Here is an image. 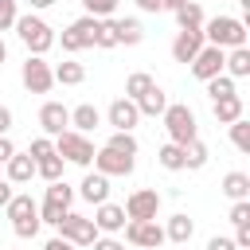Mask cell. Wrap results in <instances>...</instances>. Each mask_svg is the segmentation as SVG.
Listing matches in <instances>:
<instances>
[{
  "instance_id": "1",
  "label": "cell",
  "mask_w": 250,
  "mask_h": 250,
  "mask_svg": "<svg viewBox=\"0 0 250 250\" xmlns=\"http://www.w3.org/2000/svg\"><path fill=\"white\" fill-rule=\"evenodd\" d=\"M203 39L219 51H234V47H246V23L234 20V16H215L203 23Z\"/></svg>"
},
{
  "instance_id": "2",
  "label": "cell",
  "mask_w": 250,
  "mask_h": 250,
  "mask_svg": "<svg viewBox=\"0 0 250 250\" xmlns=\"http://www.w3.org/2000/svg\"><path fill=\"white\" fill-rule=\"evenodd\" d=\"M16 35H20V43L27 47V55H39V59L55 47V31H51V23L39 20V16H31V12L16 20Z\"/></svg>"
},
{
  "instance_id": "3",
  "label": "cell",
  "mask_w": 250,
  "mask_h": 250,
  "mask_svg": "<svg viewBox=\"0 0 250 250\" xmlns=\"http://www.w3.org/2000/svg\"><path fill=\"white\" fill-rule=\"evenodd\" d=\"M160 117H164V129H168V141H172V145H188V141L199 137L191 105H184V102H168V109H164Z\"/></svg>"
},
{
  "instance_id": "4",
  "label": "cell",
  "mask_w": 250,
  "mask_h": 250,
  "mask_svg": "<svg viewBox=\"0 0 250 250\" xmlns=\"http://www.w3.org/2000/svg\"><path fill=\"white\" fill-rule=\"evenodd\" d=\"M55 156H62V164H78V168H90L94 164V141L86 133H59L55 137Z\"/></svg>"
},
{
  "instance_id": "5",
  "label": "cell",
  "mask_w": 250,
  "mask_h": 250,
  "mask_svg": "<svg viewBox=\"0 0 250 250\" xmlns=\"http://www.w3.org/2000/svg\"><path fill=\"white\" fill-rule=\"evenodd\" d=\"M125 242L137 246V250H156V246H164L168 238H164V227H160L156 219H129V223H125Z\"/></svg>"
},
{
  "instance_id": "6",
  "label": "cell",
  "mask_w": 250,
  "mask_h": 250,
  "mask_svg": "<svg viewBox=\"0 0 250 250\" xmlns=\"http://www.w3.org/2000/svg\"><path fill=\"white\" fill-rule=\"evenodd\" d=\"M59 238H66L70 246H94V238H98V227H94V219H86V215H74V211H66L62 219H59Z\"/></svg>"
},
{
  "instance_id": "7",
  "label": "cell",
  "mask_w": 250,
  "mask_h": 250,
  "mask_svg": "<svg viewBox=\"0 0 250 250\" xmlns=\"http://www.w3.org/2000/svg\"><path fill=\"white\" fill-rule=\"evenodd\" d=\"M98 23H102V20H94V16H78V20L62 31V51H66V55H78L82 47H94Z\"/></svg>"
},
{
  "instance_id": "8",
  "label": "cell",
  "mask_w": 250,
  "mask_h": 250,
  "mask_svg": "<svg viewBox=\"0 0 250 250\" xmlns=\"http://www.w3.org/2000/svg\"><path fill=\"white\" fill-rule=\"evenodd\" d=\"M20 78H23V86H27L31 94H47V90L55 86L51 62H47V59H39V55H27V62L20 66Z\"/></svg>"
},
{
  "instance_id": "9",
  "label": "cell",
  "mask_w": 250,
  "mask_h": 250,
  "mask_svg": "<svg viewBox=\"0 0 250 250\" xmlns=\"http://www.w3.org/2000/svg\"><path fill=\"white\" fill-rule=\"evenodd\" d=\"M160 211V191L156 188H137L125 199V219H156Z\"/></svg>"
},
{
  "instance_id": "10",
  "label": "cell",
  "mask_w": 250,
  "mask_h": 250,
  "mask_svg": "<svg viewBox=\"0 0 250 250\" xmlns=\"http://www.w3.org/2000/svg\"><path fill=\"white\" fill-rule=\"evenodd\" d=\"M203 27H184V31H176V39H172V59L176 62H191L199 51H203Z\"/></svg>"
},
{
  "instance_id": "11",
  "label": "cell",
  "mask_w": 250,
  "mask_h": 250,
  "mask_svg": "<svg viewBox=\"0 0 250 250\" xmlns=\"http://www.w3.org/2000/svg\"><path fill=\"white\" fill-rule=\"evenodd\" d=\"M223 59H227V51H219V47L203 43V51L191 59V74H195L199 82H211L215 74H223Z\"/></svg>"
},
{
  "instance_id": "12",
  "label": "cell",
  "mask_w": 250,
  "mask_h": 250,
  "mask_svg": "<svg viewBox=\"0 0 250 250\" xmlns=\"http://www.w3.org/2000/svg\"><path fill=\"white\" fill-rule=\"evenodd\" d=\"M133 164H137L133 156L113 152V148H98V152H94V172H102V176H129Z\"/></svg>"
},
{
  "instance_id": "13",
  "label": "cell",
  "mask_w": 250,
  "mask_h": 250,
  "mask_svg": "<svg viewBox=\"0 0 250 250\" xmlns=\"http://www.w3.org/2000/svg\"><path fill=\"white\" fill-rule=\"evenodd\" d=\"M105 117H109V125H113L117 133H133V125L141 121L137 102H129V98H113V102H109V109H105Z\"/></svg>"
},
{
  "instance_id": "14",
  "label": "cell",
  "mask_w": 250,
  "mask_h": 250,
  "mask_svg": "<svg viewBox=\"0 0 250 250\" xmlns=\"http://www.w3.org/2000/svg\"><path fill=\"white\" fill-rule=\"evenodd\" d=\"M39 125H43L47 137H59V133L70 129V109H66L62 102H43V109H39Z\"/></svg>"
},
{
  "instance_id": "15",
  "label": "cell",
  "mask_w": 250,
  "mask_h": 250,
  "mask_svg": "<svg viewBox=\"0 0 250 250\" xmlns=\"http://www.w3.org/2000/svg\"><path fill=\"white\" fill-rule=\"evenodd\" d=\"M78 195L86 199V203H109V176H102V172H86V180L78 184Z\"/></svg>"
},
{
  "instance_id": "16",
  "label": "cell",
  "mask_w": 250,
  "mask_h": 250,
  "mask_svg": "<svg viewBox=\"0 0 250 250\" xmlns=\"http://www.w3.org/2000/svg\"><path fill=\"white\" fill-rule=\"evenodd\" d=\"M94 227L105 230V234L125 230V207H121V203H98V211H94Z\"/></svg>"
},
{
  "instance_id": "17",
  "label": "cell",
  "mask_w": 250,
  "mask_h": 250,
  "mask_svg": "<svg viewBox=\"0 0 250 250\" xmlns=\"http://www.w3.org/2000/svg\"><path fill=\"white\" fill-rule=\"evenodd\" d=\"M109 27H113V39H117V47L125 43V47H137L141 39H145V27H141V20H133V16H125V20H109Z\"/></svg>"
},
{
  "instance_id": "18",
  "label": "cell",
  "mask_w": 250,
  "mask_h": 250,
  "mask_svg": "<svg viewBox=\"0 0 250 250\" xmlns=\"http://www.w3.org/2000/svg\"><path fill=\"white\" fill-rule=\"evenodd\" d=\"M98 125H102V113H98V105L82 102V105H74V109H70V129H74V133H94Z\"/></svg>"
},
{
  "instance_id": "19",
  "label": "cell",
  "mask_w": 250,
  "mask_h": 250,
  "mask_svg": "<svg viewBox=\"0 0 250 250\" xmlns=\"http://www.w3.org/2000/svg\"><path fill=\"white\" fill-rule=\"evenodd\" d=\"M4 172H8V184L16 188V184H27L31 176H35V160L27 156V152H12V160L4 164Z\"/></svg>"
},
{
  "instance_id": "20",
  "label": "cell",
  "mask_w": 250,
  "mask_h": 250,
  "mask_svg": "<svg viewBox=\"0 0 250 250\" xmlns=\"http://www.w3.org/2000/svg\"><path fill=\"white\" fill-rule=\"evenodd\" d=\"M164 109H168V94H164L160 86H152L148 94L137 98V113H141V117H160Z\"/></svg>"
},
{
  "instance_id": "21",
  "label": "cell",
  "mask_w": 250,
  "mask_h": 250,
  "mask_svg": "<svg viewBox=\"0 0 250 250\" xmlns=\"http://www.w3.org/2000/svg\"><path fill=\"white\" fill-rule=\"evenodd\" d=\"M223 74H230V78H246V74H250V47H234V51H227V59H223Z\"/></svg>"
},
{
  "instance_id": "22",
  "label": "cell",
  "mask_w": 250,
  "mask_h": 250,
  "mask_svg": "<svg viewBox=\"0 0 250 250\" xmlns=\"http://www.w3.org/2000/svg\"><path fill=\"white\" fill-rule=\"evenodd\" d=\"M51 74H55V82H62V86H82V82H86V66L74 62V59H62L59 66H51Z\"/></svg>"
},
{
  "instance_id": "23",
  "label": "cell",
  "mask_w": 250,
  "mask_h": 250,
  "mask_svg": "<svg viewBox=\"0 0 250 250\" xmlns=\"http://www.w3.org/2000/svg\"><path fill=\"white\" fill-rule=\"evenodd\" d=\"M211 109H215V121H219V125H230V121L242 117V98H238V94L219 98V102H211Z\"/></svg>"
},
{
  "instance_id": "24",
  "label": "cell",
  "mask_w": 250,
  "mask_h": 250,
  "mask_svg": "<svg viewBox=\"0 0 250 250\" xmlns=\"http://www.w3.org/2000/svg\"><path fill=\"white\" fill-rule=\"evenodd\" d=\"M223 195L234 199V203L238 199H250V176L246 172H227L223 176Z\"/></svg>"
},
{
  "instance_id": "25",
  "label": "cell",
  "mask_w": 250,
  "mask_h": 250,
  "mask_svg": "<svg viewBox=\"0 0 250 250\" xmlns=\"http://www.w3.org/2000/svg\"><path fill=\"white\" fill-rule=\"evenodd\" d=\"M191 230H195V223H191V219H188V215L180 211V215H172V219H168V227H164V238H168V242H180V246H184V242L191 238Z\"/></svg>"
},
{
  "instance_id": "26",
  "label": "cell",
  "mask_w": 250,
  "mask_h": 250,
  "mask_svg": "<svg viewBox=\"0 0 250 250\" xmlns=\"http://www.w3.org/2000/svg\"><path fill=\"white\" fill-rule=\"evenodd\" d=\"M4 211H8V219H12V223H20V219H31V215H39V203H35L31 195H12Z\"/></svg>"
},
{
  "instance_id": "27",
  "label": "cell",
  "mask_w": 250,
  "mask_h": 250,
  "mask_svg": "<svg viewBox=\"0 0 250 250\" xmlns=\"http://www.w3.org/2000/svg\"><path fill=\"white\" fill-rule=\"evenodd\" d=\"M156 160H160V168L164 172H184V145H160V152H156Z\"/></svg>"
},
{
  "instance_id": "28",
  "label": "cell",
  "mask_w": 250,
  "mask_h": 250,
  "mask_svg": "<svg viewBox=\"0 0 250 250\" xmlns=\"http://www.w3.org/2000/svg\"><path fill=\"white\" fill-rule=\"evenodd\" d=\"M203 164H207V145L195 137V141L184 145V168H188V172H199Z\"/></svg>"
},
{
  "instance_id": "29",
  "label": "cell",
  "mask_w": 250,
  "mask_h": 250,
  "mask_svg": "<svg viewBox=\"0 0 250 250\" xmlns=\"http://www.w3.org/2000/svg\"><path fill=\"white\" fill-rule=\"evenodd\" d=\"M152 86H156V82H152V74L137 70V74H129V78H125V98H129V102H137V98H141V94H148Z\"/></svg>"
},
{
  "instance_id": "30",
  "label": "cell",
  "mask_w": 250,
  "mask_h": 250,
  "mask_svg": "<svg viewBox=\"0 0 250 250\" xmlns=\"http://www.w3.org/2000/svg\"><path fill=\"white\" fill-rule=\"evenodd\" d=\"M35 176H43L47 184H55V180H62V156H43V160H35Z\"/></svg>"
},
{
  "instance_id": "31",
  "label": "cell",
  "mask_w": 250,
  "mask_h": 250,
  "mask_svg": "<svg viewBox=\"0 0 250 250\" xmlns=\"http://www.w3.org/2000/svg\"><path fill=\"white\" fill-rule=\"evenodd\" d=\"M47 203H59V207H66L70 211V199H74V188L66 184V180H55V184H47V195H43Z\"/></svg>"
},
{
  "instance_id": "32",
  "label": "cell",
  "mask_w": 250,
  "mask_h": 250,
  "mask_svg": "<svg viewBox=\"0 0 250 250\" xmlns=\"http://www.w3.org/2000/svg\"><path fill=\"white\" fill-rule=\"evenodd\" d=\"M176 23H180V31H184V27H203V8H199L195 0H188V4L176 12Z\"/></svg>"
},
{
  "instance_id": "33",
  "label": "cell",
  "mask_w": 250,
  "mask_h": 250,
  "mask_svg": "<svg viewBox=\"0 0 250 250\" xmlns=\"http://www.w3.org/2000/svg\"><path fill=\"white\" fill-rule=\"evenodd\" d=\"M207 94H211V102H219V98H230V94H238V90H234V78H230V74H215V78L207 82Z\"/></svg>"
},
{
  "instance_id": "34",
  "label": "cell",
  "mask_w": 250,
  "mask_h": 250,
  "mask_svg": "<svg viewBox=\"0 0 250 250\" xmlns=\"http://www.w3.org/2000/svg\"><path fill=\"white\" fill-rule=\"evenodd\" d=\"M230 145H234L238 152H250V121H246V117L230 121Z\"/></svg>"
},
{
  "instance_id": "35",
  "label": "cell",
  "mask_w": 250,
  "mask_h": 250,
  "mask_svg": "<svg viewBox=\"0 0 250 250\" xmlns=\"http://www.w3.org/2000/svg\"><path fill=\"white\" fill-rule=\"evenodd\" d=\"M105 148L125 152V156H137V137H133V133H117V129H113V137L105 141Z\"/></svg>"
},
{
  "instance_id": "36",
  "label": "cell",
  "mask_w": 250,
  "mask_h": 250,
  "mask_svg": "<svg viewBox=\"0 0 250 250\" xmlns=\"http://www.w3.org/2000/svg\"><path fill=\"white\" fill-rule=\"evenodd\" d=\"M82 8H86V16H94V20H109L113 8H117V0H82Z\"/></svg>"
},
{
  "instance_id": "37",
  "label": "cell",
  "mask_w": 250,
  "mask_h": 250,
  "mask_svg": "<svg viewBox=\"0 0 250 250\" xmlns=\"http://www.w3.org/2000/svg\"><path fill=\"white\" fill-rule=\"evenodd\" d=\"M66 215V207H59V203H39V223H47V227H59V219Z\"/></svg>"
},
{
  "instance_id": "38",
  "label": "cell",
  "mask_w": 250,
  "mask_h": 250,
  "mask_svg": "<svg viewBox=\"0 0 250 250\" xmlns=\"http://www.w3.org/2000/svg\"><path fill=\"white\" fill-rule=\"evenodd\" d=\"M51 152H55V141H51V137H35V141H31V148H27V156H31V160H43V156H51Z\"/></svg>"
},
{
  "instance_id": "39",
  "label": "cell",
  "mask_w": 250,
  "mask_h": 250,
  "mask_svg": "<svg viewBox=\"0 0 250 250\" xmlns=\"http://www.w3.org/2000/svg\"><path fill=\"white\" fill-rule=\"evenodd\" d=\"M234 227H246L250 223V199H238V203H230V215H227Z\"/></svg>"
},
{
  "instance_id": "40",
  "label": "cell",
  "mask_w": 250,
  "mask_h": 250,
  "mask_svg": "<svg viewBox=\"0 0 250 250\" xmlns=\"http://www.w3.org/2000/svg\"><path fill=\"white\" fill-rule=\"evenodd\" d=\"M39 227H43V223H39V215H31V219H20V223H12V230H16L20 238H35V234H39Z\"/></svg>"
},
{
  "instance_id": "41",
  "label": "cell",
  "mask_w": 250,
  "mask_h": 250,
  "mask_svg": "<svg viewBox=\"0 0 250 250\" xmlns=\"http://www.w3.org/2000/svg\"><path fill=\"white\" fill-rule=\"evenodd\" d=\"M16 20H20V12H16V0H0V31L16 27Z\"/></svg>"
},
{
  "instance_id": "42",
  "label": "cell",
  "mask_w": 250,
  "mask_h": 250,
  "mask_svg": "<svg viewBox=\"0 0 250 250\" xmlns=\"http://www.w3.org/2000/svg\"><path fill=\"white\" fill-rule=\"evenodd\" d=\"M94 47H117V39H113V27H109V20H102V23H98Z\"/></svg>"
},
{
  "instance_id": "43",
  "label": "cell",
  "mask_w": 250,
  "mask_h": 250,
  "mask_svg": "<svg viewBox=\"0 0 250 250\" xmlns=\"http://www.w3.org/2000/svg\"><path fill=\"white\" fill-rule=\"evenodd\" d=\"M230 242H234V250H250V223H246V227H238Z\"/></svg>"
},
{
  "instance_id": "44",
  "label": "cell",
  "mask_w": 250,
  "mask_h": 250,
  "mask_svg": "<svg viewBox=\"0 0 250 250\" xmlns=\"http://www.w3.org/2000/svg\"><path fill=\"white\" fill-rule=\"evenodd\" d=\"M207 250H234V242H230L227 234H215V238L207 242Z\"/></svg>"
},
{
  "instance_id": "45",
  "label": "cell",
  "mask_w": 250,
  "mask_h": 250,
  "mask_svg": "<svg viewBox=\"0 0 250 250\" xmlns=\"http://www.w3.org/2000/svg\"><path fill=\"white\" fill-rule=\"evenodd\" d=\"M94 250H125V242H117V238H94Z\"/></svg>"
},
{
  "instance_id": "46",
  "label": "cell",
  "mask_w": 250,
  "mask_h": 250,
  "mask_svg": "<svg viewBox=\"0 0 250 250\" xmlns=\"http://www.w3.org/2000/svg\"><path fill=\"white\" fill-rule=\"evenodd\" d=\"M12 152H16V145H12L8 137H0V164H8V160H12Z\"/></svg>"
},
{
  "instance_id": "47",
  "label": "cell",
  "mask_w": 250,
  "mask_h": 250,
  "mask_svg": "<svg viewBox=\"0 0 250 250\" xmlns=\"http://www.w3.org/2000/svg\"><path fill=\"white\" fill-rule=\"evenodd\" d=\"M8 129H12V109L0 105V137H8Z\"/></svg>"
},
{
  "instance_id": "48",
  "label": "cell",
  "mask_w": 250,
  "mask_h": 250,
  "mask_svg": "<svg viewBox=\"0 0 250 250\" xmlns=\"http://www.w3.org/2000/svg\"><path fill=\"white\" fill-rule=\"evenodd\" d=\"M141 12H164V0H137Z\"/></svg>"
},
{
  "instance_id": "49",
  "label": "cell",
  "mask_w": 250,
  "mask_h": 250,
  "mask_svg": "<svg viewBox=\"0 0 250 250\" xmlns=\"http://www.w3.org/2000/svg\"><path fill=\"white\" fill-rule=\"evenodd\" d=\"M43 250H78V246H70L66 238H59V234H55V238H51V242H47Z\"/></svg>"
},
{
  "instance_id": "50",
  "label": "cell",
  "mask_w": 250,
  "mask_h": 250,
  "mask_svg": "<svg viewBox=\"0 0 250 250\" xmlns=\"http://www.w3.org/2000/svg\"><path fill=\"white\" fill-rule=\"evenodd\" d=\"M16 191H12V184L8 180H0V207H8V199H12Z\"/></svg>"
},
{
  "instance_id": "51",
  "label": "cell",
  "mask_w": 250,
  "mask_h": 250,
  "mask_svg": "<svg viewBox=\"0 0 250 250\" xmlns=\"http://www.w3.org/2000/svg\"><path fill=\"white\" fill-rule=\"evenodd\" d=\"M184 4H188V0H164V12H180Z\"/></svg>"
},
{
  "instance_id": "52",
  "label": "cell",
  "mask_w": 250,
  "mask_h": 250,
  "mask_svg": "<svg viewBox=\"0 0 250 250\" xmlns=\"http://www.w3.org/2000/svg\"><path fill=\"white\" fill-rule=\"evenodd\" d=\"M27 4H31V8H35V12H43V8H51V4H55V0H27Z\"/></svg>"
},
{
  "instance_id": "53",
  "label": "cell",
  "mask_w": 250,
  "mask_h": 250,
  "mask_svg": "<svg viewBox=\"0 0 250 250\" xmlns=\"http://www.w3.org/2000/svg\"><path fill=\"white\" fill-rule=\"evenodd\" d=\"M4 59H8V47H4V39H0V62H4Z\"/></svg>"
},
{
  "instance_id": "54",
  "label": "cell",
  "mask_w": 250,
  "mask_h": 250,
  "mask_svg": "<svg viewBox=\"0 0 250 250\" xmlns=\"http://www.w3.org/2000/svg\"><path fill=\"white\" fill-rule=\"evenodd\" d=\"M0 168H4V164H0Z\"/></svg>"
},
{
  "instance_id": "55",
  "label": "cell",
  "mask_w": 250,
  "mask_h": 250,
  "mask_svg": "<svg viewBox=\"0 0 250 250\" xmlns=\"http://www.w3.org/2000/svg\"><path fill=\"white\" fill-rule=\"evenodd\" d=\"M133 250H137V246H133Z\"/></svg>"
}]
</instances>
